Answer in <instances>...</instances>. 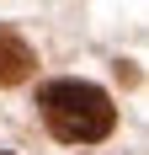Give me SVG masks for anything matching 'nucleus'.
Returning <instances> with one entry per match:
<instances>
[{"mask_svg": "<svg viewBox=\"0 0 149 155\" xmlns=\"http://www.w3.org/2000/svg\"><path fill=\"white\" fill-rule=\"evenodd\" d=\"M37 107H43V123L64 144H96V139H106L117 128L112 96L101 86H85V80H53V86H43Z\"/></svg>", "mask_w": 149, "mask_h": 155, "instance_id": "nucleus-1", "label": "nucleus"}, {"mask_svg": "<svg viewBox=\"0 0 149 155\" xmlns=\"http://www.w3.org/2000/svg\"><path fill=\"white\" fill-rule=\"evenodd\" d=\"M32 48L21 43V38H16V32H5L0 27V86H16V80H27L32 75Z\"/></svg>", "mask_w": 149, "mask_h": 155, "instance_id": "nucleus-2", "label": "nucleus"}]
</instances>
